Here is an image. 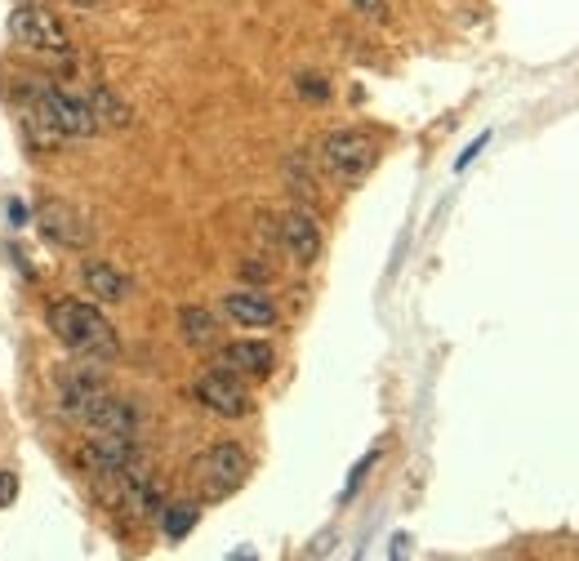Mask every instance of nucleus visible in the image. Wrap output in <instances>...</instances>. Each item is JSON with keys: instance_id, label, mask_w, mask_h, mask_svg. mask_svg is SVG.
<instances>
[{"instance_id": "1", "label": "nucleus", "mask_w": 579, "mask_h": 561, "mask_svg": "<svg viewBox=\"0 0 579 561\" xmlns=\"http://www.w3.org/2000/svg\"><path fill=\"white\" fill-rule=\"evenodd\" d=\"M50 330H54L77 357H85V361H112V357L121 353L112 322H108L94 304H77V299L59 304V308L50 313Z\"/></svg>"}, {"instance_id": "2", "label": "nucleus", "mask_w": 579, "mask_h": 561, "mask_svg": "<svg viewBox=\"0 0 579 561\" xmlns=\"http://www.w3.org/2000/svg\"><path fill=\"white\" fill-rule=\"evenodd\" d=\"M192 472H196V486H201L205 499H227V494H236V490L245 486V477H250V455H245L241 446H232V441H219V446H210V450L192 463Z\"/></svg>"}, {"instance_id": "3", "label": "nucleus", "mask_w": 579, "mask_h": 561, "mask_svg": "<svg viewBox=\"0 0 579 561\" xmlns=\"http://www.w3.org/2000/svg\"><path fill=\"white\" fill-rule=\"evenodd\" d=\"M322 161L331 165V174L339 183H362L375 170V161H379V143L366 130H335L322 143Z\"/></svg>"}, {"instance_id": "4", "label": "nucleus", "mask_w": 579, "mask_h": 561, "mask_svg": "<svg viewBox=\"0 0 579 561\" xmlns=\"http://www.w3.org/2000/svg\"><path fill=\"white\" fill-rule=\"evenodd\" d=\"M37 116H41L54 134H68V139H90V134H99L90 103L77 99V94H68V90H54V85H37Z\"/></svg>"}, {"instance_id": "5", "label": "nucleus", "mask_w": 579, "mask_h": 561, "mask_svg": "<svg viewBox=\"0 0 579 561\" xmlns=\"http://www.w3.org/2000/svg\"><path fill=\"white\" fill-rule=\"evenodd\" d=\"M10 37L28 50H41V54H63L68 50V28L50 14V10H37V6H23L10 14Z\"/></svg>"}, {"instance_id": "6", "label": "nucleus", "mask_w": 579, "mask_h": 561, "mask_svg": "<svg viewBox=\"0 0 579 561\" xmlns=\"http://www.w3.org/2000/svg\"><path fill=\"white\" fill-rule=\"evenodd\" d=\"M196 401H201L205 410L223 415V419H245V415H250V392H245V384H241L232 370H219V366L196 379Z\"/></svg>"}, {"instance_id": "7", "label": "nucleus", "mask_w": 579, "mask_h": 561, "mask_svg": "<svg viewBox=\"0 0 579 561\" xmlns=\"http://www.w3.org/2000/svg\"><path fill=\"white\" fill-rule=\"evenodd\" d=\"M214 366H219V370H232L236 379H267L272 366H276V353H272V344L236 339V344H223V348H219Z\"/></svg>"}, {"instance_id": "8", "label": "nucleus", "mask_w": 579, "mask_h": 561, "mask_svg": "<svg viewBox=\"0 0 579 561\" xmlns=\"http://www.w3.org/2000/svg\"><path fill=\"white\" fill-rule=\"evenodd\" d=\"M77 415H81L90 428H99V432H134V424H139L134 406L121 401V397H112L108 388H94V392L77 406Z\"/></svg>"}, {"instance_id": "9", "label": "nucleus", "mask_w": 579, "mask_h": 561, "mask_svg": "<svg viewBox=\"0 0 579 561\" xmlns=\"http://www.w3.org/2000/svg\"><path fill=\"white\" fill-rule=\"evenodd\" d=\"M281 245H285L290 258L304 263V267L317 263V254H322V227H317V218L304 214V210L285 214V218H281Z\"/></svg>"}, {"instance_id": "10", "label": "nucleus", "mask_w": 579, "mask_h": 561, "mask_svg": "<svg viewBox=\"0 0 579 561\" xmlns=\"http://www.w3.org/2000/svg\"><path fill=\"white\" fill-rule=\"evenodd\" d=\"M81 459H85V468L99 472V477H116V472H125V468L134 463L130 432H103V437H94V441L85 446Z\"/></svg>"}, {"instance_id": "11", "label": "nucleus", "mask_w": 579, "mask_h": 561, "mask_svg": "<svg viewBox=\"0 0 579 561\" xmlns=\"http://www.w3.org/2000/svg\"><path fill=\"white\" fill-rule=\"evenodd\" d=\"M41 227H45V236H50L54 245L81 249V245L90 241V223H85L68 201H45V205H41Z\"/></svg>"}, {"instance_id": "12", "label": "nucleus", "mask_w": 579, "mask_h": 561, "mask_svg": "<svg viewBox=\"0 0 579 561\" xmlns=\"http://www.w3.org/2000/svg\"><path fill=\"white\" fill-rule=\"evenodd\" d=\"M223 313H227L236 326H250V330H263V326L276 322L272 299L258 295V290H232V295H223Z\"/></svg>"}, {"instance_id": "13", "label": "nucleus", "mask_w": 579, "mask_h": 561, "mask_svg": "<svg viewBox=\"0 0 579 561\" xmlns=\"http://www.w3.org/2000/svg\"><path fill=\"white\" fill-rule=\"evenodd\" d=\"M81 280H85V290H90L99 304H121V299L130 295V280H125L112 263H103V258H85V263H81Z\"/></svg>"}, {"instance_id": "14", "label": "nucleus", "mask_w": 579, "mask_h": 561, "mask_svg": "<svg viewBox=\"0 0 579 561\" xmlns=\"http://www.w3.org/2000/svg\"><path fill=\"white\" fill-rule=\"evenodd\" d=\"M179 330H183V344L196 348V353H210L219 344V322H214L210 308H196V304L179 308Z\"/></svg>"}, {"instance_id": "15", "label": "nucleus", "mask_w": 579, "mask_h": 561, "mask_svg": "<svg viewBox=\"0 0 579 561\" xmlns=\"http://www.w3.org/2000/svg\"><path fill=\"white\" fill-rule=\"evenodd\" d=\"M85 103H90V112H94V125H99V130H130V121H134V116H130V108H125V103H121L108 85H94Z\"/></svg>"}, {"instance_id": "16", "label": "nucleus", "mask_w": 579, "mask_h": 561, "mask_svg": "<svg viewBox=\"0 0 579 561\" xmlns=\"http://www.w3.org/2000/svg\"><path fill=\"white\" fill-rule=\"evenodd\" d=\"M196 517H201V508L187 503V499H183V503H165V508H161V534L179 543V539H187V534L196 530Z\"/></svg>"}, {"instance_id": "17", "label": "nucleus", "mask_w": 579, "mask_h": 561, "mask_svg": "<svg viewBox=\"0 0 579 561\" xmlns=\"http://www.w3.org/2000/svg\"><path fill=\"white\" fill-rule=\"evenodd\" d=\"M14 499H19V472L0 468V508H10Z\"/></svg>"}, {"instance_id": "18", "label": "nucleus", "mask_w": 579, "mask_h": 561, "mask_svg": "<svg viewBox=\"0 0 579 561\" xmlns=\"http://www.w3.org/2000/svg\"><path fill=\"white\" fill-rule=\"evenodd\" d=\"M353 10H362L366 19H375V23H384L388 19V6L384 0H353Z\"/></svg>"}, {"instance_id": "19", "label": "nucleus", "mask_w": 579, "mask_h": 561, "mask_svg": "<svg viewBox=\"0 0 579 561\" xmlns=\"http://www.w3.org/2000/svg\"><path fill=\"white\" fill-rule=\"evenodd\" d=\"M299 94H308V99H326L331 85H326L322 76H299Z\"/></svg>"}, {"instance_id": "20", "label": "nucleus", "mask_w": 579, "mask_h": 561, "mask_svg": "<svg viewBox=\"0 0 579 561\" xmlns=\"http://www.w3.org/2000/svg\"><path fill=\"white\" fill-rule=\"evenodd\" d=\"M6 214H10V227H28V205L23 201H6Z\"/></svg>"}, {"instance_id": "21", "label": "nucleus", "mask_w": 579, "mask_h": 561, "mask_svg": "<svg viewBox=\"0 0 579 561\" xmlns=\"http://www.w3.org/2000/svg\"><path fill=\"white\" fill-rule=\"evenodd\" d=\"M241 272H245L250 280H272V267H263V263H245Z\"/></svg>"}, {"instance_id": "22", "label": "nucleus", "mask_w": 579, "mask_h": 561, "mask_svg": "<svg viewBox=\"0 0 579 561\" xmlns=\"http://www.w3.org/2000/svg\"><path fill=\"white\" fill-rule=\"evenodd\" d=\"M72 6H81V10H94V6H103V0H72Z\"/></svg>"}, {"instance_id": "23", "label": "nucleus", "mask_w": 579, "mask_h": 561, "mask_svg": "<svg viewBox=\"0 0 579 561\" xmlns=\"http://www.w3.org/2000/svg\"><path fill=\"white\" fill-rule=\"evenodd\" d=\"M23 6H37V0H23Z\"/></svg>"}]
</instances>
